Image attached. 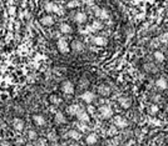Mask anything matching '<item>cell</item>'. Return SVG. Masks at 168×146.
I'll list each match as a JSON object with an SVG mask.
<instances>
[{"label":"cell","mask_w":168,"mask_h":146,"mask_svg":"<svg viewBox=\"0 0 168 146\" xmlns=\"http://www.w3.org/2000/svg\"><path fill=\"white\" fill-rule=\"evenodd\" d=\"M99 111H100L102 117H104V119H109V117H112V116H113V110L110 109V106H107V105H104V106H100Z\"/></svg>","instance_id":"obj_5"},{"label":"cell","mask_w":168,"mask_h":146,"mask_svg":"<svg viewBox=\"0 0 168 146\" xmlns=\"http://www.w3.org/2000/svg\"><path fill=\"white\" fill-rule=\"evenodd\" d=\"M58 49H59V51L62 52V54H67V52L70 51L69 44H68V41L65 40V39H59L58 40Z\"/></svg>","instance_id":"obj_1"},{"label":"cell","mask_w":168,"mask_h":146,"mask_svg":"<svg viewBox=\"0 0 168 146\" xmlns=\"http://www.w3.org/2000/svg\"><path fill=\"white\" fill-rule=\"evenodd\" d=\"M93 43L95 45H98V46H104V45H107L108 41H107V39L104 36H95L93 39Z\"/></svg>","instance_id":"obj_11"},{"label":"cell","mask_w":168,"mask_h":146,"mask_svg":"<svg viewBox=\"0 0 168 146\" xmlns=\"http://www.w3.org/2000/svg\"><path fill=\"white\" fill-rule=\"evenodd\" d=\"M0 146H10L8 142H2V144H0Z\"/></svg>","instance_id":"obj_32"},{"label":"cell","mask_w":168,"mask_h":146,"mask_svg":"<svg viewBox=\"0 0 168 146\" xmlns=\"http://www.w3.org/2000/svg\"><path fill=\"white\" fill-rule=\"evenodd\" d=\"M74 21L78 23V24H84V23L87 21V15L84 14L83 11L77 12V14L74 15Z\"/></svg>","instance_id":"obj_7"},{"label":"cell","mask_w":168,"mask_h":146,"mask_svg":"<svg viewBox=\"0 0 168 146\" xmlns=\"http://www.w3.org/2000/svg\"><path fill=\"white\" fill-rule=\"evenodd\" d=\"M25 146H34V145H32V144H27V145H25Z\"/></svg>","instance_id":"obj_35"},{"label":"cell","mask_w":168,"mask_h":146,"mask_svg":"<svg viewBox=\"0 0 168 146\" xmlns=\"http://www.w3.org/2000/svg\"><path fill=\"white\" fill-rule=\"evenodd\" d=\"M62 90H63L64 94H68V95L74 94V85H73V83H70V81H64L63 85H62Z\"/></svg>","instance_id":"obj_4"},{"label":"cell","mask_w":168,"mask_h":146,"mask_svg":"<svg viewBox=\"0 0 168 146\" xmlns=\"http://www.w3.org/2000/svg\"><path fill=\"white\" fill-rule=\"evenodd\" d=\"M68 137L69 139H73V140H75V141H78L79 139H80V132L79 131H77V130H69L68 131Z\"/></svg>","instance_id":"obj_15"},{"label":"cell","mask_w":168,"mask_h":146,"mask_svg":"<svg viewBox=\"0 0 168 146\" xmlns=\"http://www.w3.org/2000/svg\"><path fill=\"white\" fill-rule=\"evenodd\" d=\"M54 119H55V123H58V124H64V123L67 121L65 120V116H64V114L62 111H57Z\"/></svg>","instance_id":"obj_17"},{"label":"cell","mask_w":168,"mask_h":146,"mask_svg":"<svg viewBox=\"0 0 168 146\" xmlns=\"http://www.w3.org/2000/svg\"><path fill=\"white\" fill-rule=\"evenodd\" d=\"M33 120H34V123H35L38 126H44V125H45V119H44V116H42V115H34V116H33Z\"/></svg>","instance_id":"obj_14"},{"label":"cell","mask_w":168,"mask_h":146,"mask_svg":"<svg viewBox=\"0 0 168 146\" xmlns=\"http://www.w3.org/2000/svg\"><path fill=\"white\" fill-rule=\"evenodd\" d=\"M79 111H80V106L77 104H73L68 108V114H70V115H77Z\"/></svg>","instance_id":"obj_18"},{"label":"cell","mask_w":168,"mask_h":146,"mask_svg":"<svg viewBox=\"0 0 168 146\" xmlns=\"http://www.w3.org/2000/svg\"><path fill=\"white\" fill-rule=\"evenodd\" d=\"M79 127H80V130H82V131H85V130H87V126H85V125H82V124H80V125H79Z\"/></svg>","instance_id":"obj_31"},{"label":"cell","mask_w":168,"mask_h":146,"mask_svg":"<svg viewBox=\"0 0 168 146\" xmlns=\"http://www.w3.org/2000/svg\"><path fill=\"white\" fill-rule=\"evenodd\" d=\"M77 117H78V120L80 121V123H88L89 121V114L87 112V111H84V110H80L78 114H77Z\"/></svg>","instance_id":"obj_8"},{"label":"cell","mask_w":168,"mask_h":146,"mask_svg":"<svg viewBox=\"0 0 168 146\" xmlns=\"http://www.w3.org/2000/svg\"><path fill=\"white\" fill-rule=\"evenodd\" d=\"M151 112H152V114L158 112V106H157V105H152V106H151Z\"/></svg>","instance_id":"obj_28"},{"label":"cell","mask_w":168,"mask_h":146,"mask_svg":"<svg viewBox=\"0 0 168 146\" xmlns=\"http://www.w3.org/2000/svg\"><path fill=\"white\" fill-rule=\"evenodd\" d=\"M98 91H99V94H100L102 96H108V95L110 94V89H109L108 85H100V86L98 87Z\"/></svg>","instance_id":"obj_13"},{"label":"cell","mask_w":168,"mask_h":146,"mask_svg":"<svg viewBox=\"0 0 168 146\" xmlns=\"http://www.w3.org/2000/svg\"><path fill=\"white\" fill-rule=\"evenodd\" d=\"M68 146H79V145H78V144H74V142H72V144H69Z\"/></svg>","instance_id":"obj_34"},{"label":"cell","mask_w":168,"mask_h":146,"mask_svg":"<svg viewBox=\"0 0 168 146\" xmlns=\"http://www.w3.org/2000/svg\"><path fill=\"white\" fill-rule=\"evenodd\" d=\"M59 30H60V33H63V34H70V33L73 31L72 26H70L69 24H65V23L60 24V26H59Z\"/></svg>","instance_id":"obj_12"},{"label":"cell","mask_w":168,"mask_h":146,"mask_svg":"<svg viewBox=\"0 0 168 146\" xmlns=\"http://www.w3.org/2000/svg\"><path fill=\"white\" fill-rule=\"evenodd\" d=\"M50 102H53V104L58 105V104L60 102V99H59L57 95H51V96H50Z\"/></svg>","instance_id":"obj_27"},{"label":"cell","mask_w":168,"mask_h":146,"mask_svg":"<svg viewBox=\"0 0 168 146\" xmlns=\"http://www.w3.org/2000/svg\"><path fill=\"white\" fill-rule=\"evenodd\" d=\"M36 146H47V145H45V141H44V140H38Z\"/></svg>","instance_id":"obj_29"},{"label":"cell","mask_w":168,"mask_h":146,"mask_svg":"<svg viewBox=\"0 0 168 146\" xmlns=\"http://www.w3.org/2000/svg\"><path fill=\"white\" fill-rule=\"evenodd\" d=\"M119 105L122 106L123 109H129L131 108V105H132V101H131V99H128V98H124V96H122V98H119Z\"/></svg>","instance_id":"obj_9"},{"label":"cell","mask_w":168,"mask_h":146,"mask_svg":"<svg viewBox=\"0 0 168 146\" xmlns=\"http://www.w3.org/2000/svg\"><path fill=\"white\" fill-rule=\"evenodd\" d=\"M28 137H29V140H36V139H38L36 131H34V130H29V131H28Z\"/></svg>","instance_id":"obj_25"},{"label":"cell","mask_w":168,"mask_h":146,"mask_svg":"<svg viewBox=\"0 0 168 146\" xmlns=\"http://www.w3.org/2000/svg\"><path fill=\"white\" fill-rule=\"evenodd\" d=\"M40 21H42L43 25H47V26H50V25H53V24H54V19L51 18L50 15H45V16H43Z\"/></svg>","instance_id":"obj_19"},{"label":"cell","mask_w":168,"mask_h":146,"mask_svg":"<svg viewBox=\"0 0 168 146\" xmlns=\"http://www.w3.org/2000/svg\"><path fill=\"white\" fill-rule=\"evenodd\" d=\"M13 126L17 131H21L24 129V121L21 119H14V123H13Z\"/></svg>","instance_id":"obj_16"},{"label":"cell","mask_w":168,"mask_h":146,"mask_svg":"<svg viewBox=\"0 0 168 146\" xmlns=\"http://www.w3.org/2000/svg\"><path fill=\"white\" fill-rule=\"evenodd\" d=\"M98 18H100V19H109V14H108V11H107L106 9H100L99 14H98Z\"/></svg>","instance_id":"obj_24"},{"label":"cell","mask_w":168,"mask_h":146,"mask_svg":"<svg viewBox=\"0 0 168 146\" xmlns=\"http://www.w3.org/2000/svg\"><path fill=\"white\" fill-rule=\"evenodd\" d=\"M83 2H84L85 4H88V5H92V4H93V0H83Z\"/></svg>","instance_id":"obj_30"},{"label":"cell","mask_w":168,"mask_h":146,"mask_svg":"<svg viewBox=\"0 0 168 146\" xmlns=\"http://www.w3.org/2000/svg\"><path fill=\"white\" fill-rule=\"evenodd\" d=\"M156 85H157L159 89L166 90V89H167V86H168V83H167V80H166L164 77H159L158 80L156 81Z\"/></svg>","instance_id":"obj_20"},{"label":"cell","mask_w":168,"mask_h":146,"mask_svg":"<svg viewBox=\"0 0 168 146\" xmlns=\"http://www.w3.org/2000/svg\"><path fill=\"white\" fill-rule=\"evenodd\" d=\"M80 99H82L84 102L90 104V102H93V101H94L95 96H94V94H93L92 91H84L83 94H82V96H80Z\"/></svg>","instance_id":"obj_6"},{"label":"cell","mask_w":168,"mask_h":146,"mask_svg":"<svg viewBox=\"0 0 168 146\" xmlns=\"http://www.w3.org/2000/svg\"><path fill=\"white\" fill-rule=\"evenodd\" d=\"M77 6H79V2H78V0H72V2L68 3V8L69 9H73V8H77Z\"/></svg>","instance_id":"obj_26"},{"label":"cell","mask_w":168,"mask_h":146,"mask_svg":"<svg viewBox=\"0 0 168 146\" xmlns=\"http://www.w3.org/2000/svg\"><path fill=\"white\" fill-rule=\"evenodd\" d=\"M113 121H114V125L118 126L119 129H124V127L128 126V120H127V119H124V117H122V116H119V115L114 116Z\"/></svg>","instance_id":"obj_2"},{"label":"cell","mask_w":168,"mask_h":146,"mask_svg":"<svg viewBox=\"0 0 168 146\" xmlns=\"http://www.w3.org/2000/svg\"><path fill=\"white\" fill-rule=\"evenodd\" d=\"M17 142H18V144H19V142H20V144H23V142H24V140L20 137V139H18V140H17Z\"/></svg>","instance_id":"obj_33"},{"label":"cell","mask_w":168,"mask_h":146,"mask_svg":"<svg viewBox=\"0 0 168 146\" xmlns=\"http://www.w3.org/2000/svg\"><path fill=\"white\" fill-rule=\"evenodd\" d=\"M85 142L88 145H94L98 142V135L94 134V132H92V134H89L87 137H85Z\"/></svg>","instance_id":"obj_10"},{"label":"cell","mask_w":168,"mask_h":146,"mask_svg":"<svg viewBox=\"0 0 168 146\" xmlns=\"http://www.w3.org/2000/svg\"><path fill=\"white\" fill-rule=\"evenodd\" d=\"M102 28V24L98 21V20H95V21H93V24H92V26H89V30L90 31H93V30H99Z\"/></svg>","instance_id":"obj_23"},{"label":"cell","mask_w":168,"mask_h":146,"mask_svg":"<svg viewBox=\"0 0 168 146\" xmlns=\"http://www.w3.org/2000/svg\"><path fill=\"white\" fill-rule=\"evenodd\" d=\"M45 10L49 11V12H57V14H59V15H62L64 12L62 10V8L59 5H57V4H54V3H48L45 5Z\"/></svg>","instance_id":"obj_3"},{"label":"cell","mask_w":168,"mask_h":146,"mask_svg":"<svg viewBox=\"0 0 168 146\" xmlns=\"http://www.w3.org/2000/svg\"><path fill=\"white\" fill-rule=\"evenodd\" d=\"M72 49L74 51H82L83 50V44L79 41V40H74L72 43Z\"/></svg>","instance_id":"obj_22"},{"label":"cell","mask_w":168,"mask_h":146,"mask_svg":"<svg viewBox=\"0 0 168 146\" xmlns=\"http://www.w3.org/2000/svg\"><path fill=\"white\" fill-rule=\"evenodd\" d=\"M153 58H154V60H156L157 62H162V61H164V54L162 51H154V54H153Z\"/></svg>","instance_id":"obj_21"}]
</instances>
